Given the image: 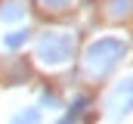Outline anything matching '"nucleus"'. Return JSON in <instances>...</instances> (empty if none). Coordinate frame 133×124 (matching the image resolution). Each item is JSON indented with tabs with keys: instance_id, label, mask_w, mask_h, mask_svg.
<instances>
[]
</instances>
